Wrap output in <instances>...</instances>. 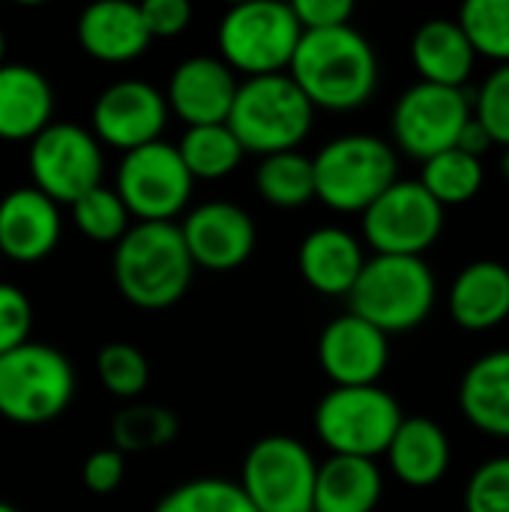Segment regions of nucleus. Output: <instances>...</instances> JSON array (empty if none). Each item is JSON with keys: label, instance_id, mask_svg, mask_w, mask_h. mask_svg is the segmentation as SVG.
Here are the masks:
<instances>
[{"label": "nucleus", "instance_id": "obj_10", "mask_svg": "<svg viewBox=\"0 0 509 512\" xmlns=\"http://www.w3.org/2000/svg\"><path fill=\"white\" fill-rule=\"evenodd\" d=\"M318 462L291 435H267L243 459L240 489L258 512H312Z\"/></svg>", "mask_w": 509, "mask_h": 512}, {"label": "nucleus", "instance_id": "obj_35", "mask_svg": "<svg viewBox=\"0 0 509 512\" xmlns=\"http://www.w3.org/2000/svg\"><path fill=\"white\" fill-rule=\"evenodd\" d=\"M471 111L495 144L509 147V63L489 72L483 84L471 90Z\"/></svg>", "mask_w": 509, "mask_h": 512}, {"label": "nucleus", "instance_id": "obj_27", "mask_svg": "<svg viewBox=\"0 0 509 512\" xmlns=\"http://www.w3.org/2000/svg\"><path fill=\"white\" fill-rule=\"evenodd\" d=\"M189 177L192 180H222L234 174L246 156L228 123H213V126H189L174 144Z\"/></svg>", "mask_w": 509, "mask_h": 512}, {"label": "nucleus", "instance_id": "obj_42", "mask_svg": "<svg viewBox=\"0 0 509 512\" xmlns=\"http://www.w3.org/2000/svg\"><path fill=\"white\" fill-rule=\"evenodd\" d=\"M501 171H504V177L509 180V147H504V156H501Z\"/></svg>", "mask_w": 509, "mask_h": 512}, {"label": "nucleus", "instance_id": "obj_38", "mask_svg": "<svg viewBox=\"0 0 509 512\" xmlns=\"http://www.w3.org/2000/svg\"><path fill=\"white\" fill-rule=\"evenodd\" d=\"M123 477H126V456L114 447L93 450L84 459L81 480L93 495H111L123 483Z\"/></svg>", "mask_w": 509, "mask_h": 512}, {"label": "nucleus", "instance_id": "obj_40", "mask_svg": "<svg viewBox=\"0 0 509 512\" xmlns=\"http://www.w3.org/2000/svg\"><path fill=\"white\" fill-rule=\"evenodd\" d=\"M291 9L303 30H333L351 24L354 18L351 0H294Z\"/></svg>", "mask_w": 509, "mask_h": 512}, {"label": "nucleus", "instance_id": "obj_5", "mask_svg": "<svg viewBox=\"0 0 509 512\" xmlns=\"http://www.w3.org/2000/svg\"><path fill=\"white\" fill-rule=\"evenodd\" d=\"M315 198L339 213H363L399 180L393 144L369 132H348L312 156Z\"/></svg>", "mask_w": 509, "mask_h": 512}, {"label": "nucleus", "instance_id": "obj_21", "mask_svg": "<svg viewBox=\"0 0 509 512\" xmlns=\"http://www.w3.org/2000/svg\"><path fill=\"white\" fill-rule=\"evenodd\" d=\"M450 315L462 330L480 333L509 318V267L495 258H480L462 267L447 297Z\"/></svg>", "mask_w": 509, "mask_h": 512}, {"label": "nucleus", "instance_id": "obj_30", "mask_svg": "<svg viewBox=\"0 0 509 512\" xmlns=\"http://www.w3.org/2000/svg\"><path fill=\"white\" fill-rule=\"evenodd\" d=\"M486 180L483 171V159L453 147L444 150L432 159L423 162V174L420 183L423 189L441 204V207H456V204H468L471 198L480 195Z\"/></svg>", "mask_w": 509, "mask_h": 512}, {"label": "nucleus", "instance_id": "obj_33", "mask_svg": "<svg viewBox=\"0 0 509 512\" xmlns=\"http://www.w3.org/2000/svg\"><path fill=\"white\" fill-rule=\"evenodd\" d=\"M72 219L87 240L111 243V246L132 228L129 210L123 207L120 195L108 186H96L87 195H81L72 204Z\"/></svg>", "mask_w": 509, "mask_h": 512}, {"label": "nucleus", "instance_id": "obj_4", "mask_svg": "<svg viewBox=\"0 0 509 512\" xmlns=\"http://www.w3.org/2000/svg\"><path fill=\"white\" fill-rule=\"evenodd\" d=\"M438 300V279L423 258L372 255L366 258L351 294V315L369 321L381 333H408L420 327Z\"/></svg>", "mask_w": 509, "mask_h": 512}, {"label": "nucleus", "instance_id": "obj_22", "mask_svg": "<svg viewBox=\"0 0 509 512\" xmlns=\"http://www.w3.org/2000/svg\"><path fill=\"white\" fill-rule=\"evenodd\" d=\"M384 456L399 483L411 489H432L447 477L453 447L447 432L435 420L405 417Z\"/></svg>", "mask_w": 509, "mask_h": 512}, {"label": "nucleus", "instance_id": "obj_17", "mask_svg": "<svg viewBox=\"0 0 509 512\" xmlns=\"http://www.w3.org/2000/svg\"><path fill=\"white\" fill-rule=\"evenodd\" d=\"M237 84V75L219 57L198 54L177 63V69L168 78L165 102L168 111L186 123V129L213 126L228 120Z\"/></svg>", "mask_w": 509, "mask_h": 512}, {"label": "nucleus", "instance_id": "obj_43", "mask_svg": "<svg viewBox=\"0 0 509 512\" xmlns=\"http://www.w3.org/2000/svg\"><path fill=\"white\" fill-rule=\"evenodd\" d=\"M3 57H6V36H3V27H0V66L6 63Z\"/></svg>", "mask_w": 509, "mask_h": 512}, {"label": "nucleus", "instance_id": "obj_36", "mask_svg": "<svg viewBox=\"0 0 509 512\" xmlns=\"http://www.w3.org/2000/svg\"><path fill=\"white\" fill-rule=\"evenodd\" d=\"M465 512H509V456H495L471 474Z\"/></svg>", "mask_w": 509, "mask_h": 512}, {"label": "nucleus", "instance_id": "obj_11", "mask_svg": "<svg viewBox=\"0 0 509 512\" xmlns=\"http://www.w3.org/2000/svg\"><path fill=\"white\" fill-rule=\"evenodd\" d=\"M192 186L177 147L162 138L123 153L114 177V192L135 222H174L186 213Z\"/></svg>", "mask_w": 509, "mask_h": 512}, {"label": "nucleus", "instance_id": "obj_3", "mask_svg": "<svg viewBox=\"0 0 509 512\" xmlns=\"http://www.w3.org/2000/svg\"><path fill=\"white\" fill-rule=\"evenodd\" d=\"M228 129L246 153L273 156L297 150L315 123V108L288 72L243 78L234 93Z\"/></svg>", "mask_w": 509, "mask_h": 512}, {"label": "nucleus", "instance_id": "obj_29", "mask_svg": "<svg viewBox=\"0 0 509 512\" xmlns=\"http://www.w3.org/2000/svg\"><path fill=\"white\" fill-rule=\"evenodd\" d=\"M177 417L165 405L153 402H135L129 408H120L111 420V447L123 456L135 453H153L162 450L177 438Z\"/></svg>", "mask_w": 509, "mask_h": 512}, {"label": "nucleus", "instance_id": "obj_16", "mask_svg": "<svg viewBox=\"0 0 509 512\" xmlns=\"http://www.w3.org/2000/svg\"><path fill=\"white\" fill-rule=\"evenodd\" d=\"M318 363L333 387L378 384L390 363V336L345 312L321 330Z\"/></svg>", "mask_w": 509, "mask_h": 512}, {"label": "nucleus", "instance_id": "obj_19", "mask_svg": "<svg viewBox=\"0 0 509 512\" xmlns=\"http://www.w3.org/2000/svg\"><path fill=\"white\" fill-rule=\"evenodd\" d=\"M81 48L102 63H129L150 48V33L141 18V6L129 0H99L90 3L78 24Z\"/></svg>", "mask_w": 509, "mask_h": 512}, {"label": "nucleus", "instance_id": "obj_25", "mask_svg": "<svg viewBox=\"0 0 509 512\" xmlns=\"http://www.w3.org/2000/svg\"><path fill=\"white\" fill-rule=\"evenodd\" d=\"M411 63L420 72V81L465 87L477 66V54L456 18H429L414 30Z\"/></svg>", "mask_w": 509, "mask_h": 512}, {"label": "nucleus", "instance_id": "obj_15", "mask_svg": "<svg viewBox=\"0 0 509 512\" xmlns=\"http://www.w3.org/2000/svg\"><path fill=\"white\" fill-rule=\"evenodd\" d=\"M177 228L195 270L201 267L210 273H231L243 267L258 243L252 216L231 201H204L186 210V219Z\"/></svg>", "mask_w": 509, "mask_h": 512}, {"label": "nucleus", "instance_id": "obj_14", "mask_svg": "<svg viewBox=\"0 0 509 512\" xmlns=\"http://www.w3.org/2000/svg\"><path fill=\"white\" fill-rule=\"evenodd\" d=\"M165 123H168L165 93L138 78H123L108 84L96 96L90 111V132L96 135V141L120 153L159 141Z\"/></svg>", "mask_w": 509, "mask_h": 512}, {"label": "nucleus", "instance_id": "obj_2", "mask_svg": "<svg viewBox=\"0 0 509 512\" xmlns=\"http://www.w3.org/2000/svg\"><path fill=\"white\" fill-rule=\"evenodd\" d=\"M111 273L126 303L159 312L189 291L195 264L177 222H135L114 243Z\"/></svg>", "mask_w": 509, "mask_h": 512}, {"label": "nucleus", "instance_id": "obj_37", "mask_svg": "<svg viewBox=\"0 0 509 512\" xmlns=\"http://www.w3.org/2000/svg\"><path fill=\"white\" fill-rule=\"evenodd\" d=\"M30 330H33L30 297L12 282H0V354L30 342Z\"/></svg>", "mask_w": 509, "mask_h": 512}, {"label": "nucleus", "instance_id": "obj_28", "mask_svg": "<svg viewBox=\"0 0 509 512\" xmlns=\"http://www.w3.org/2000/svg\"><path fill=\"white\" fill-rule=\"evenodd\" d=\"M255 189L258 195L279 207V210H297L315 198V171L312 156L300 150H285L273 156H261L255 168Z\"/></svg>", "mask_w": 509, "mask_h": 512}, {"label": "nucleus", "instance_id": "obj_1", "mask_svg": "<svg viewBox=\"0 0 509 512\" xmlns=\"http://www.w3.org/2000/svg\"><path fill=\"white\" fill-rule=\"evenodd\" d=\"M288 75L315 111H354L378 90V54L351 24L303 30Z\"/></svg>", "mask_w": 509, "mask_h": 512}, {"label": "nucleus", "instance_id": "obj_32", "mask_svg": "<svg viewBox=\"0 0 509 512\" xmlns=\"http://www.w3.org/2000/svg\"><path fill=\"white\" fill-rule=\"evenodd\" d=\"M456 21L477 57L509 63V0H468Z\"/></svg>", "mask_w": 509, "mask_h": 512}, {"label": "nucleus", "instance_id": "obj_39", "mask_svg": "<svg viewBox=\"0 0 509 512\" xmlns=\"http://www.w3.org/2000/svg\"><path fill=\"white\" fill-rule=\"evenodd\" d=\"M141 6V18L147 24L150 39H168L177 36L189 27L192 21V6L189 0H144Z\"/></svg>", "mask_w": 509, "mask_h": 512}, {"label": "nucleus", "instance_id": "obj_34", "mask_svg": "<svg viewBox=\"0 0 509 512\" xmlns=\"http://www.w3.org/2000/svg\"><path fill=\"white\" fill-rule=\"evenodd\" d=\"M96 372L102 387L117 399H138L150 381V363L144 351L129 342H108L96 354Z\"/></svg>", "mask_w": 509, "mask_h": 512}, {"label": "nucleus", "instance_id": "obj_24", "mask_svg": "<svg viewBox=\"0 0 509 512\" xmlns=\"http://www.w3.org/2000/svg\"><path fill=\"white\" fill-rule=\"evenodd\" d=\"M462 417L492 438H509V348L477 357L459 381Z\"/></svg>", "mask_w": 509, "mask_h": 512}, {"label": "nucleus", "instance_id": "obj_31", "mask_svg": "<svg viewBox=\"0 0 509 512\" xmlns=\"http://www.w3.org/2000/svg\"><path fill=\"white\" fill-rule=\"evenodd\" d=\"M153 512H258L237 480L195 477L165 492Z\"/></svg>", "mask_w": 509, "mask_h": 512}, {"label": "nucleus", "instance_id": "obj_6", "mask_svg": "<svg viewBox=\"0 0 509 512\" xmlns=\"http://www.w3.org/2000/svg\"><path fill=\"white\" fill-rule=\"evenodd\" d=\"M300 36L303 27L291 3L282 0L237 3L222 15L216 27L219 60L234 75L243 72V78L288 72Z\"/></svg>", "mask_w": 509, "mask_h": 512}, {"label": "nucleus", "instance_id": "obj_9", "mask_svg": "<svg viewBox=\"0 0 509 512\" xmlns=\"http://www.w3.org/2000/svg\"><path fill=\"white\" fill-rule=\"evenodd\" d=\"M30 186L54 204H75L90 189L102 186L105 156L96 135L78 123L51 120L27 147Z\"/></svg>", "mask_w": 509, "mask_h": 512}, {"label": "nucleus", "instance_id": "obj_13", "mask_svg": "<svg viewBox=\"0 0 509 512\" xmlns=\"http://www.w3.org/2000/svg\"><path fill=\"white\" fill-rule=\"evenodd\" d=\"M468 87H441L429 81L411 84L393 105V141L402 153L426 162L453 150L462 126L471 120Z\"/></svg>", "mask_w": 509, "mask_h": 512}, {"label": "nucleus", "instance_id": "obj_26", "mask_svg": "<svg viewBox=\"0 0 509 512\" xmlns=\"http://www.w3.org/2000/svg\"><path fill=\"white\" fill-rule=\"evenodd\" d=\"M384 495L378 462L357 456H330L318 465L312 512H375Z\"/></svg>", "mask_w": 509, "mask_h": 512}, {"label": "nucleus", "instance_id": "obj_12", "mask_svg": "<svg viewBox=\"0 0 509 512\" xmlns=\"http://www.w3.org/2000/svg\"><path fill=\"white\" fill-rule=\"evenodd\" d=\"M363 240L375 255L423 258L444 231V207L420 180H396L363 213Z\"/></svg>", "mask_w": 509, "mask_h": 512}, {"label": "nucleus", "instance_id": "obj_7", "mask_svg": "<svg viewBox=\"0 0 509 512\" xmlns=\"http://www.w3.org/2000/svg\"><path fill=\"white\" fill-rule=\"evenodd\" d=\"M75 369L63 351L24 342L0 354V417L18 426L57 420L75 399Z\"/></svg>", "mask_w": 509, "mask_h": 512}, {"label": "nucleus", "instance_id": "obj_44", "mask_svg": "<svg viewBox=\"0 0 509 512\" xmlns=\"http://www.w3.org/2000/svg\"><path fill=\"white\" fill-rule=\"evenodd\" d=\"M0 512H21L18 507H12V504H6V501H0Z\"/></svg>", "mask_w": 509, "mask_h": 512}, {"label": "nucleus", "instance_id": "obj_41", "mask_svg": "<svg viewBox=\"0 0 509 512\" xmlns=\"http://www.w3.org/2000/svg\"><path fill=\"white\" fill-rule=\"evenodd\" d=\"M495 141H492V135L486 132V126L471 114V120L462 126V132H459V141H456V147L459 150H465V153H471V156H477V159H483V153L492 147Z\"/></svg>", "mask_w": 509, "mask_h": 512}, {"label": "nucleus", "instance_id": "obj_20", "mask_svg": "<svg viewBox=\"0 0 509 512\" xmlns=\"http://www.w3.org/2000/svg\"><path fill=\"white\" fill-rule=\"evenodd\" d=\"M297 264L312 291L324 297H348L366 264V255L351 231L339 225H321L303 237Z\"/></svg>", "mask_w": 509, "mask_h": 512}, {"label": "nucleus", "instance_id": "obj_23", "mask_svg": "<svg viewBox=\"0 0 509 512\" xmlns=\"http://www.w3.org/2000/svg\"><path fill=\"white\" fill-rule=\"evenodd\" d=\"M54 120V87L27 63L0 66V141H33Z\"/></svg>", "mask_w": 509, "mask_h": 512}, {"label": "nucleus", "instance_id": "obj_8", "mask_svg": "<svg viewBox=\"0 0 509 512\" xmlns=\"http://www.w3.org/2000/svg\"><path fill=\"white\" fill-rule=\"evenodd\" d=\"M315 432L333 456L378 459L387 453L399 423L402 405L378 384L369 387H333L315 408Z\"/></svg>", "mask_w": 509, "mask_h": 512}, {"label": "nucleus", "instance_id": "obj_18", "mask_svg": "<svg viewBox=\"0 0 509 512\" xmlns=\"http://www.w3.org/2000/svg\"><path fill=\"white\" fill-rule=\"evenodd\" d=\"M63 234L60 204L33 186H18L0 198V255L15 264L48 258Z\"/></svg>", "mask_w": 509, "mask_h": 512}]
</instances>
